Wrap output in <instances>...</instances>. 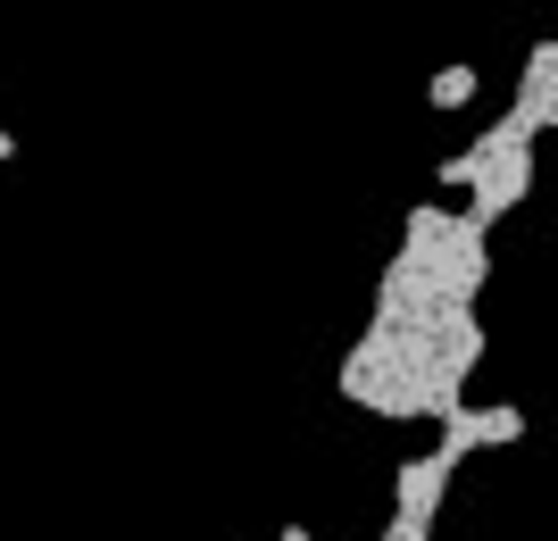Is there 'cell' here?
I'll return each instance as SVG.
<instances>
[{
  "label": "cell",
  "instance_id": "obj_1",
  "mask_svg": "<svg viewBox=\"0 0 558 541\" xmlns=\"http://www.w3.org/2000/svg\"><path fill=\"white\" fill-rule=\"evenodd\" d=\"M525 192H534V142H525V150H500V159H492L484 175L466 184V217L492 234V225H500V217H509Z\"/></svg>",
  "mask_w": 558,
  "mask_h": 541
},
{
  "label": "cell",
  "instance_id": "obj_2",
  "mask_svg": "<svg viewBox=\"0 0 558 541\" xmlns=\"http://www.w3.org/2000/svg\"><path fill=\"white\" fill-rule=\"evenodd\" d=\"M525 433V408H475V401H459L442 417V450L450 458H466V450H500V442H517Z\"/></svg>",
  "mask_w": 558,
  "mask_h": 541
},
{
  "label": "cell",
  "instance_id": "obj_3",
  "mask_svg": "<svg viewBox=\"0 0 558 541\" xmlns=\"http://www.w3.org/2000/svg\"><path fill=\"white\" fill-rule=\"evenodd\" d=\"M459 475V458H450L442 442L425 450V458H400V475H392V500H400V517H417V525H434V508H442V483Z\"/></svg>",
  "mask_w": 558,
  "mask_h": 541
},
{
  "label": "cell",
  "instance_id": "obj_4",
  "mask_svg": "<svg viewBox=\"0 0 558 541\" xmlns=\"http://www.w3.org/2000/svg\"><path fill=\"white\" fill-rule=\"evenodd\" d=\"M517 109H534L542 134L558 125V34H542V42L525 50V67H517Z\"/></svg>",
  "mask_w": 558,
  "mask_h": 541
},
{
  "label": "cell",
  "instance_id": "obj_5",
  "mask_svg": "<svg viewBox=\"0 0 558 541\" xmlns=\"http://www.w3.org/2000/svg\"><path fill=\"white\" fill-rule=\"evenodd\" d=\"M425 100H434V109H466V100H475V67H442L425 84Z\"/></svg>",
  "mask_w": 558,
  "mask_h": 541
},
{
  "label": "cell",
  "instance_id": "obj_6",
  "mask_svg": "<svg viewBox=\"0 0 558 541\" xmlns=\"http://www.w3.org/2000/svg\"><path fill=\"white\" fill-rule=\"evenodd\" d=\"M425 533H434V525H417V517H400V508H392V525H384L375 541H425Z\"/></svg>",
  "mask_w": 558,
  "mask_h": 541
},
{
  "label": "cell",
  "instance_id": "obj_7",
  "mask_svg": "<svg viewBox=\"0 0 558 541\" xmlns=\"http://www.w3.org/2000/svg\"><path fill=\"white\" fill-rule=\"evenodd\" d=\"M9 159H17V134H9V125H0V167H9Z\"/></svg>",
  "mask_w": 558,
  "mask_h": 541
}]
</instances>
